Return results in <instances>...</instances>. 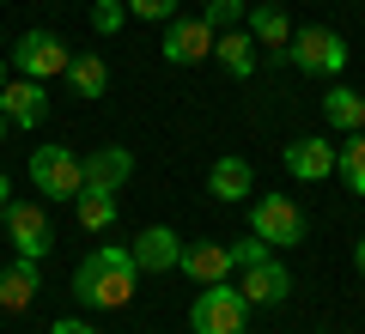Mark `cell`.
Segmentation results:
<instances>
[{
  "label": "cell",
  "mask_w": 365,
  "mask_h": 334,
  "mask_svg": "<svg viewBox=\"0 0 365 334\" xmlns=\"http://www.w3.org/2000/svg\"><path fill=\"white\" fill-rule=\"evenodd\" d=\"M134 280H140V268H134L128 244H98L73 268V298L86 310H128L134 304Z\"/></svg>",
  "instance_id": "cell-1"
},
{
  "label": "cell",
  "mask_w": 365,
  "mask_h": 334,
  "mask_svg": "<svg viewBox=\"0 0 365 334\" xmlns=\"http://www.w3.org/2000/svg\"><path fill=\"white\" fill-rule=\"evenodd\" d=\"M31 189H37V201H79L86 194L79 152L73 146H31Z\"/></svg>",
  "instance_id": "cell-2"
},
{
  "label": "cell",
  "mask_w": 365,
  "mask_h": 334,
  "mask_svg": "<svg viewBox=\"0 0 365 334\" xmlns=\"http://www.w3.org/2000/svg\"><path fill=\"white\" fill-rule=\"evenodd\" d=\"M250 328V304L232 280L201 286V298L189 304V334H244Z\"/></svg>",
  "instance_id": "cell-3"
},
{
  "label": "cell",
  "mask_w": 365,
  "mask_h": 334,
  "mask_svg": "<svg viewBox=\"0 0 365 334\" xmlns=\"http://www.w3.org/2000/svg\"><path fill=\"white\" fill-rule=\"evenodd\" d=\"M287 61L299 67V73H311V79H335L341 67H347V37L329 31V25H304V31H292Z\"/></svg>",
  "instance_id": "cell-4"
},
{
  "label": "cell",
  "mask_w": 365,
  "mask_h": 334,
  "mask_svg": "<svg viewBox=\"0 0 365 334\" xmlns=\"http://www.w3.org/2000/svg\"><path fill=\"white\" fill-rule=\"evenodd\" d=\"M250 231H256L268 249L304 244V213H299V201H287V194H262V201H250Z\"/></svg>",
  "instance_id": "cell-5"
},
{
  "label": "cell",
  "mask_w": 365,
  "mask_h": 334,
  "mask_svg": "<svg viewBox=\"0 0 365 334\" xmlns=\"http://www.w3.org/2000/svg\"><path fill=\"white\" fill-rule=\"evenodd\" d=\"M67 61H73V49H67L55 31H25V37L13 43V73L19 79H43V85H49L55 73H67Z\"/></svg>",
  "instance_id": "cell-6"
},
{
  "label": "cell",
  "mask_w": 365,
  "mask_h": 334,
  "mask_svg": "<svg viewBox=\"0 0 365 334\" xmlns=\"http://www.w3.org/2000/svg\"><path fill=\"white\" fill-rule=\"evenodd\" d=\"M0 225H6V237H13V249L25 261H43L55 249V225H49V213H43V201H13L0 213Z\"/></svg>",
  "instance_id": "cell-7"
},
{
  "label": "cell",
  "mask_w": 365,
  "mask_h": 334,
  "mask_svg": "<svg viewBox=\"0 0 365 334\" xmlns=\"http://www.w3.org/2000/svg\"><path fill=\"white\" fill-rule=\"evenodd\" d=\"M213 37H220V31H213L201 13H177V19L165 25L158 55H165L170 67H195V61H207V55H213Z\"/></svg>",
  "instance_id": "cell-8"
},
{
  "label": "cell",
  "mask_w": 365,
  "mask_h": 334,
  "mask_svg": "<svg viewBox=\"0 0 365 334\" xmlns=\"http://www.w3.org/2000/svg\"><path fill=\"white\" fill-rule=\"evenodd\" d=\"M79 170H86V189L122 194V182L134 177V152H128V146H91V152L79 158Z\"/></svg>",
  "instance_id": "cell-9"
},
{
  "label": "cell",
  "mask_w": 365,
  "mask_h": 334,
  "mask_svg": "<svg viewBox=\"0 0 365 334\" xmlns=\"http://www.w3.org/2000/svg\"><path fill=\"white\" fill-rule=\"evenodd\" d=\"M128 256H134V268H140V273H170L182 261V237L170 231V225H146V231H134Z\"/></svg>",
  "instance_id": "cell-10"
},
{
  "label": "cell",
  "mask_w": 365,
  "mask_h": 334,
  "mask_svg": "<svg viewBox=\"0 0 365 334\" xmlns=\"http://www.w3.org/2000/svg\"><path fill=\"white\" fill-rule=\"evenodd\" d=\"M237 292H244V304L256 310V304H280V298L292 292V273H287V261L280 256H262V261H250L244 268V280H237Z\"/></svg>",
  "instance_id": "cell-11"
},
{
  "label": "cell",
  "mask_w": 365,
  "mask_h": 334,
  "mask_svg": "<svg viewBox=\"0 0 365 334\" xmlns=\"http://www.w3.org/2000/svg\"><path fill=\"white\" fill-rule=\"evenodd\" d=\"M0 116L13 122V128L37 134V122L49 116V91H43V79H6V91H0Z\"/></svg>",
  "instance_id": "cell-12"
},
{
  "label": "cell",
  "mask_w": 365,
  "mask_h": 334,
  "mask_svg": "<svg viewBox=\"0 0 365 334\" xmlns=\"http://www.w3.org/2000/svg\"><path fill=\"white\" fill-rule=\"evenodd\" d=\"M280 165H287V177H299V182H329L335 177V146H329L323 134H304V140H292L287 152H280Z\"/></svg>",
  "instance_id": "cell-13"
},
{
  "label": "cell",
  "mask_w": 365,
  "mask_h": 334,
  "mask_svg": "<svg viewBox=\"0 0 365 334\" xmlns=\"http://www.w3.org/2000/svg\"><path fill=\"white\" fill-rule=\"evenodd\" d=\"M177 268L189 273L195 286H220V280H232V249L225 244H182Z\"/></svg>",
  "instance_id": "cell-14"
},
{
  "label": "cell",
  "mask_w": 365,
  "mask_h": 334,
  "mask_svg": "<svg viewBox=\"0 0 365 334\" xmlns=\"http://www.w3.org/2000/svg\"><path fill=\"white\" fill-rule=\"evenodd\" d=\"M250 189H256L250 158H213V170H207V194H213V201L237 207V201H250Z\"/></svg>",
  "instance_id": "cell-15"
},
{
  "label": "cell",
  "mask_w": 365,
  "mask_h": 334,
  "mask_svg": "<svg viewBox=\"0 0 365 334\" xmlns=\"http://www.w3.org/2000/svg\"><path fill=\"white\" fill-rule=\"evenodd\" d=\"M244 31L256 37V49H268V55H287V43H292V19L280 13V6H250V19H244Z\"/></svg>",
  "instance_id": "cell-16"
},
{
  "label": "cell",
  "mask_w": 365,
  "mask_h": 334,
  "mask_svg": "<svg viewBox=\"0 0 365 334\" xmlns=\"http://www.w3.org/2000/svg\"><path fill=\"white\" fill-rule=\"evenodd\" d=\"M37 292H43L37 261H25V256H19L13 268L0 273V310H31V304H37Z\"/></svg>",
  "instance_id": "cell-17"
},
{
  "label": "cell",
  "mask_w": 365,
  "mask_h": 334,
  "mask_svg": "<svg viewBox=\"0 0 365 334\" xmlns=\"http://www.w3.org/2000/svg\"><path fill=\"white\" fill-rule=\"evenodd\" d=\"M213 61L232 79H250L256 73V37H250V31H220V37H213Z\"/></svg>",
  "instance_id": "cell-18"
},
{
  "label": "cell",
  "mask_w": 365,
  "mask_h": 334,
  "mask_svg": "<svg viewBox=\"0 0 365 334\" xmlns=\"http://www.w3.org/2000/svg\"><path fill=\"white\" fill-rule=\"evenodd\" d=\"M323 116H329V128H341V134H359L365 128V98L353 85H329V98H323Z\"/></svg>",
  "instance_id": "cell-19"
},
{
  "label": "cell",
  "mask_w": 365,
  "mask_h": 334,
  "mask_svg": "<svg viewBox=\"0 0 365 334\" xmlns=\"http://www.w3.org/2000/svg\"><path fill=\"white\" fill-rule=\"evenodd\" d=\"M116 219H122V201H116V194H98V189L79 194V231L104 237V231H116Z\"/></svg>",
  "instance_id": "cell-20"
},
{
  "label": "cell",
  "mask_w": 365,
  "mask_h": 334,
  "mask_svg": "<svg viewBox=\"0 0 365 334\" xmlns=\"http://www.w3.org/2000/svg\"><path fill=\"white\" fill-rule=\"evenodd\" d=\"M67 79H73L79 98H104V91H110V67H104V55H73V61H67Z\"/></svg>",
  "instance_id": "cell-21"
},
{
  "label": "cell",
  "mask_w": 365,
  "mask_h": 334,
  "mask_svg": "<svg viewBox=\"0 0 365 334\" xmlns=\"http://www.w3.org/2000/svg\"><path fill=\"white\" fill-rule=\"evenodd\" d=\"M335 170L347 177V189H353V194H365V128H359V134H347V146H335Z\"/></svg>",
  "instance_id": "cell-22"
},
{
  "label": "cell",
  "mask_w": 365,
  "mask_h": 334,
  "mask_svg": "<svg viewBox=\"0 0 365 334\" xmlns=\"http://www.w3.org/2000/svg\"><path fill=\"white\" fill-rule=\"evenodd\" d=\"M201 19H207L213 31H237L250 19V0H207V6H201Z\"/></svg>",
  "instance_id": "cell-23"
},
{
  "label": "cell",
  "mask_w": 365,
  "mask_h": 334,
  "mask_svg": "<svg viewBox=\"0 0 365 334\" xmlns=\"http://www.w3.org/2000/svg\"><path fill=\"white\" fill-rule=\"evenodd\" d=\"M122 25H128V6H122V0H98V6H91V31H98V37H116Z\"/></svg>",
  "instance_id": "cell-24"
},
{
  "label": "cell",
  "mask_w": 365,
  "mask_h": 334,
  "mask_svg": "<svg viewBox=\"0 0 365 334\" xmlns=\"http://www.w3.org/2000/svg\"><path fill=\"white\" fill-rule=\"evenodd\" d=\"M225 249H232V268H237V273H244V268H250V261H262V256H274V249H268V244H262V237H256V231H250V237H244V244H225Z\"/></svg>",
  "instance_id": "cell-25"
},
{
  "label": "cell",
  "mask_w": 365,
  "mask_h": 334,
  "mask_svg": "<svg viewBox=\"0 0 365 334\" xmlns=\"http://www.w3.org/2000/svg\"><path fill=\"white\" fill-rule=\"evenodd\" d=\"M122 6H128L134 19H165V25L177 19V0H122Z\"/></svg>",
  "instance_id": "cell-26"
},
{
  "label": "cell",
  "mask_w": 365,
  "mask_h": 334,
  "mask_svg": "<svg viewBox=\"0 0 365 334\" xmlns=\"http://www.w3.org/2000/svg\"><path fill=\"white\" fill-rule=\"evenodd\" d=\"M49 334H98V328H91V322H79V316H61Z\"/></svg>",
  "instance_id": "cell-27"
},
{
  "label": "cell",
  "mask_w": 365,
  "mask_h": 334,
  "mask_svg": "<svg viewBox=\"0 0 365 334\" xmlns=\"http://www.w3.org/2000/svg\"><path fill=\"white\" fill-rule=\"evenodd\" d=\"M6 207H13V177L0 170V213H6Z\"/></svg>",
  "instance_id": "cell-28"
},
{
  "label": "cell",
  "mask_w": 365,
  "mask_h": 334,
  "mask_svg": "<svg viewBox=\"0 0 365 334\" xmlns=\"http://www.w3.org/2000/svg\"><path fill=\"white\" fill-rule=\"evenodd\" d=\"M353 268H359V280H365V237L353 244Z\"/></svg>",
  "instance_id": "cell-29"
},
{
  "label": "cell",
  "mask_w": 365,
  "mask_h": 334,
  "mask_svg": "<svg viewBox=\"0 0 365 334\" xmlns=\"http://www.w3.org/2000/svg\"><path fill=\"white\" fill-rule=\"evenodd\" d=\"M6 73H13V61H0V91H6Z\"/></svg>",
  "instance_id": "cell-30"
},
{
  "label": "cell",
  "mask_w": 365,
  "mask_h": 334,
  "mask_svg": "<svg viewBox=\"0 0 365 334\" xmlns=\"http://www.w3.org/2000/svg\"><path fill=\"white\" fill-rule=\"evenodd\" d=\"M6 128H13V122H6V116H0V146H6Z\"/></svg>",
  "instance_id": "cell-31"
},
{
  "label": "cell",
  "mask_w": 365,
  "mask_h": 334,
  "mask_svg": "<svg viewBox=\"0 0 365 334\" xmlns=\"http://www.w3.org/2000/svg\"><path fill=\"white\" fill-rule=\"evenodd\" d=\"M0 316H6V310H0Z\"/></svg>",
  "instance_id": "cell-32"
}]
</instances>
